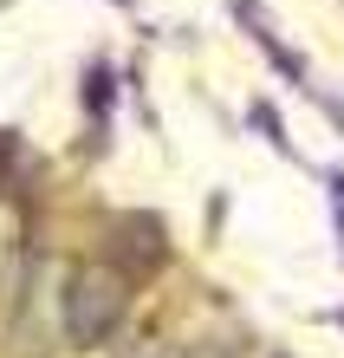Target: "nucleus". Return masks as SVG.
<instances>
[{
	"mask_svg": "<svg viewBox=\"0 0 344 358\" xmlns=\"http://www.w3.org/2000/svg\"><path fill=\"white\" fill-rule=\"evenodd\" d=\"M124 306H130V280H124L111 261L84 267L78 280H72V293H66V332H72L78 345H98L104 332L124 320Z\"/></svg>",
	"mask_w": 344,
	"mask_h": 358,
	"instance_id": "obj_1",
	"label": "nucleus"
},
{
	"mask_svg": "<svg viewBox=\"0 0 344 358\" xmlns=\"http://www.w3.org/2000/svg\"><path fill=\"white\" fill-rule=\"evenodd\" d=\"M182 358H221V352H214V345H202V352H182Z\"/></svg>",
	"mask_w": 344,
	"mask_h": 358,
	"instance_id": "obj_2",
	"label": "nucleus"
}]
</instances>
